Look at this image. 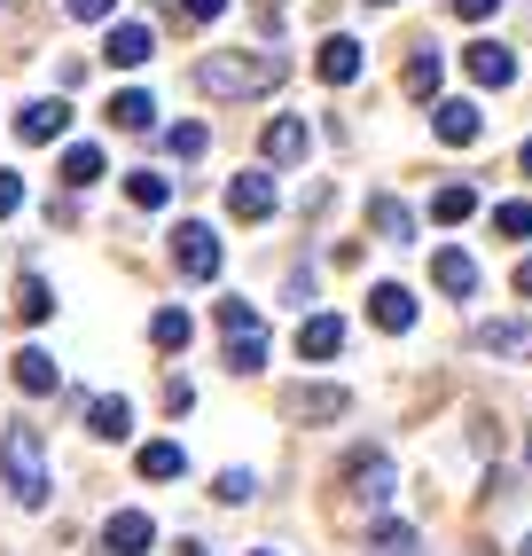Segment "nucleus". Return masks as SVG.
<instances>
[{"label": "nucleus", "mask_w": 532, "mask_h": 556, "mask_svg": "<svg viewBox=\"0 0 532 556\" xmlns=\"http://www.w3.org/2000/svg\"><path fill=\"white\" fill-rule=\"evenodd\" d=\"M227 9H236V0H180V16H188V24H219Z\"/></svg>", "instance_id": "obj_35"}, {"label": "nucleus", "mask_w": 532, "mask_h": 556, "mask_svg": "<svg viewBox=\"0 0 532 556\" xmlns=\"http://www.w3.org/2000/svg\"><path fill=\"white\" fill-rule=\"evenodd\" d=\"M63 377H55V353H40V345H24L16 353V392H31V400H48Z\"/></svg>", "instance_id": "obj_16"}, {"label": "nucleus", "mask_w": 532, "mask_h": 556, "mask_svg": "<svg viewBox=\"0 0 532 556\" xmlns=\"http://www.w3.org/2000/svg\"><path fill=\"white\" fill-rule=\"evenodd\" d=\"M290 79V63L275 55V48H212L204 63H197V94H212V102H251V94H275Z\"/></svg>", "instance_id": "obj_1"}, {"label": "nucleus", "mask_w": 532, "mask_h": 556, "mask_svg": "<svg viewBox=\"0 0 532 556\" xmlns=\"http://www.w3.org/2000/svg\"><path fill=\"white\" fill-rule=\"evenodd\" d=\"M493 228L509 243H532V204H493Z\"/></svg>", "instance_id": "obj_31"}, {"label": "nucleus", "mask_w": 532, "mask_h": 556, "mask_svg": "<svg viewBox=\"0 0 532 556\" xmlns=\"http://www.w3.org/2000/svg\"><path fill=\"white\" fill-rule=\"evenodd\" d=\"M110 126H126V134H149V126H157V102H149L141 87H126V94H110Z\"/></svg>", "instance_id": "obj_19"}, {"label": "nucleus", "mask_w": 532, "mask_h": 556, "mask_svg": "<svg viewBox=\"0 0 532 556\" xmlns=\"http://www.w3.org/2000/svg\"><path fill=\"white\" fill-rule=\"evenodd\" d=\"M0 478H9V494L24 509L48 502V447H40V431H31V424H9V439H0Z\"/></svg>", "instance_id": "obj_2"}, {"label": "nucleus", "mask_w": 532, "mask_h": 556, "mask_svg": "<svg viewBox=\"0 0 532 556\" xmlns=\"http://www.w3.org/2000/svg\"><path fill=\"white\" fill-rule=\"evenodd\" d=\"M134 470H141V478H180V470H188V455L173 447V439H149V447L134 455Z\"/></svg>", "instance_id": "obj_24"}, {"label": "nucleus", "mask_w": 532, "mask_h": 556, "mask_svg": "<svg viewBox=\"0 0 532 556\" xmlns=\"http://www.w3.org/2000/svg\"><path fill=\"white\" fill-rule=\"evenodd\" d=\"M431 219H439V228H463V219H478V189H470V180H446V189L431 197Z\"/></svg>", "instance_id": "obj_18"}, {"label": "nucleus", "mask_w": 532, "mask_h": 556, "mask_svg": "<svg viewBox=\"0 0 532 556\" xmlns=\"http://www.w3.org/2000/svg\"><path fill=\"white\" fill-rule=\"evenodd\" d=\"M509 290H517V299L532 306V258H517V275H509Z\"/></svg>", "instance_id": "obj_39"}, {"label": "nucleus", "mask_w": 532, "mask_h": 556, "mask_svg": "<svg viewBox=\"0 0 532 556\" xmlns=\"http://www.w3.org/2000/svg\"><path fill=\"white\" fill-rule=\"evenodd\" d=\"M493 9H502V0H454V16H463V24H485Z\"/></svg>", "instance_id": "obj_37"}, {"label": "nucleus", "mask_w": 532, "mask_h": 556, "mask_svg": "<svg viewBox=\"0 0 532 556\" xmlns=\"http://www.w3.org/2000/svg\"><path fill=\"white\" fill-rule=\"evenodd\" d=\"M524 180H532V141H524Z\"/></svg>", "instance_id": "obj_41"}, {"label": "nucleus", "mask_w": 532, "mask_h": 556, "mask_svg": "<svg viewBox=\"0 0 532 556\" xmlns=\"http://www.w3.org/2000/svg\"><path fill=\"white\" fill-rule=\"evenodd\" d=\"M524 463H532V439H524Z\"/></svg>", "instance_id": "obj_43"}, {"label": "nucleus", "mask_w": 532, "mask_h": 556, "mask_svg": "<svg viewBox=\"0 0 532 556\" xmlns=\"http://www.w3.org/2000/svg\"><path fill=\"white\" fill-rule=\"evenodd\" d=\"M149 345H157V353H180V345H188V314H180V306H157V314H149Z\"/></svg>", "instance_id": "obj_26"}, {"label": "nucleus", "mask_w": 532, "mask_h": 556, "mask_svg": "<svg viewBox=\"0 0 532 556\" xmlns=\"http://www.w3.org/2000/svg\"><path fill=\"white\" fill-rule=\"evenodd\" d=\"M227 368H236V377L266 368V338H258V329H243V338H227Z\"/></svg>", "instance_id": "obj_29"}, {"label": "nucleus", "mask_w": 532, "mask_h": 556, "mask_svg": "<svg viewBox=\"0 0 532 556\" xmlns=\"http://www.w3.org/2000/svg\"><path fill=\"white\" fill-rule=\"evenodd\" d=\"M431 134L446 141V150H470V141L485 134V118H478V102H439L431 110Z\"/></svg>", "instance_id": "obj_10"}, {"label": "nucleus", "mask_w": 532, "mask_h": 556, "mask_svg": "<svg viewBox=\"0 0 532 556\" xmlns=\"http://www.w3.org/2000/svg\"><path fill=\"white\" fill-rule=\"evenodd\" d=\"M368 321L376 329H415V290L407 282H376L368 290Z\"/></svg>", "instance_id": "obj_12"}, {"label": "nucleus", "mask_w": 532, "mask_h": 556, "mask_svg": "<svg viewBox=\"0 0 532 556\" xmlns=\"http://www.w3.org/2000/svg\"><path fill=\"white\" fill-rule=\"evenodd\" d=\"M524 556H532V533H524Z\"/></svg>", "instance_id": "obj_45"}, {"label": "nucleus", "mask_w": 532, "mask_h": 556, "mask_svg": "<svg viewBox=\"0 0 532 556\" xmlns=\"http://www.w3.org/2000/svg\"><path fill=\"white\" fill-rule=\"evenodd\" d=\"M219 321H227V338H243V329H258L251 299H219Z\"/></svg>", "instance_id": "obj_34"}, {"label": "nucleus", "mask_w": 532, "mask_h": 556, "mask_svg": "<svg viewBox=\"0 0 532 556\" xmlns=\"http://www.w3.org/2000/svg\"><path fill=\"white\" fill-rule=\"evenodd\" d=\"M345 407H353L345 384H290L282 392V416H297V424H337Z\"/></svg>", "instance_id": "obj_4"}, {"label": "nucleus", "mask_w": 532, "mask_h": 556, "mask_svg": "<svg viewBox=\"0 0 532 556\" xmlns=\"http://www.w3.org/2000/svg\"><path fill=\"white\" fill-rule=\"evenodd\" d=\"M258 9H290V0H258Z\"/></svg>", "instance_id": "obj_42"}, {"label": "nucleus", "mask_w": 532, "mask_h": 556, "mask_svg": "<svg viewBox=\"0 0 532 556\" xmlns=\"http://www.w3.org/2000/svg\"><path fill=\"white\" fill-rule=\"evenodd\" d=\"M173 556H204V548H197V541H180V548H173Z\"/></svg>", "instance_id": "obj_40"}, {"label": "nucleus", "mask_w": 532, "mask_h": 556, "mask_svg": "<svg viewBox=\"0 0 532 556\" xmlns=\"http://www.w3.org/2000/svg\"><path fill=\"white\" fill-rule=\"evenodd\" d=\"M87 431H94V439H126V431H134V407H126L118 392H102V400L87 407Z\"/></svg>", "instance_id": "obj_20"}, {"label": "nucleus", "mask_w": 532, "mask_h": 556, "mask_svg": "<svg viewBox=\"0 0 532 556\" xmlns=\"http://www.w3.org/2000/svg\"><path fill=\"white\" fill-rule=\"evenodd\" d=\"M314 71H321L329 87H353L360 79V40H353V31H329L321 55H314Z\"/></svg>", "instance_id": "obj_9"}, {"label": "nucleus", "mask_w": 532, "mask_h": 556, "mask_svg": "<svg viewBox=\"0 0 532 556\" xmlns=\"http://www.w3.org/2000/svg\"><path fill=\"white\" fill-rule=\"evenodd\" d=\"M431 282L446 290V299H470V290H478V258H470L463 243H446V251H431Z\"/></svg>", "instance_id": "obj_8"}, {"label": "nucleus", "mask_w": 532, "mask_h": 556, "mask_svg": "<svg viewBox=\"0 0 532 556\" xmlns=\"http://www.w3.org/2000/svg\"><path fill=\"white\" fill-rule=\"evenodd\" d=\"M102 55L118 63V71H141L149 55H157V40H149V24H110V40H102Z\"/></svg>", "instance_id": "obj_14"}, {"label": "nucleus", "mask_w": 532, "mask_h": 556, "mask_svg": "<svg viewBox=\"0 0 532 556\" xmlns=\"http://www.w3.org/2000/svg\"><path fill=\"white\" fill-rule=\"evenodd\" d=\"M16 314H24V321H48V314H55V290H48L40 275H24V282H16Z\"/></svg>", "instance_id": "obj_28"}, {"label": "nucleus", "mask_w": 532, "mask_h": 556, "mask_svg": "<svg viewBox=\"0 0 532 556\" xmlns=\"http://www.w3.org/2000/svg\"><path fill=\"white\" fill-rule=\"evenodd\" d=\"M227 212H236V219H266V212H275V173H236V180H227Z\"/></svg>", "instance_id": "obj_11"}, {"label": "nucleus", "mask_w": 532, "mask_h": 556, "mask_svg": "<svg viewBox=\"0 0 532 556\" xmlns=\"http://www.w3.org/2000/svg\"><path fill=\"white\" fill-rule=\"evenodd\" d=\"M212 494H219V502H251V494H258V478H251V470H219V486H212Z\"/></svg>", "instance_id": "obj_33"}, {"label": "nucleus", "mask_w": 532, "mask_h": 556, "mask_svg": "<svg viewBox=\"0 0 532 556\" xmlns=\"http://www.w3.org/2000/svg\"><path fill=\"white\" fill-rule=\"evenodd\" d=\"M63 134H71V102L48 94V102H24L16 110V141H63Z\"/></svg>", "instance_id": "obj_7"}, {"label": "nucleus", "mask_w": 532, "mask_h": 556, "mask_svg": "<svg viewBox=\"0 0 532 556\" xmlns=\"http://www.w3.org/2000/svg\"><path fill=\"white\" fill-rule=\"evenodd\" d=\"M400 94H407V102H431V94H439V55H431V48H423V55H407Z\"/></svg>", "instance_id": "obj_23"}, {"label": "nucleus", "mask_w": 532, "mask_h": 556, "mask_svg": "<svg viewBox=\"0 0 532 556\" xmlns=\"http://www.w3.org/2000/svg\"><path fill=\"white\" fill-rule=\"evenodd\" d=\"M173 267L188 282H212L219 275V236L204 228V219H180V228H173Z\"/></svg>", "instance_id": "obj_3"}, {"label": "nucleus", "mask_w": 532, "mask_h": 556, "mask_svg": "<svg viewBox=\"0 0 532 556\" xmlns=\"http://www.w3.org/2000/svg\"><path fill=\"white\" fill-rule=\"evenodd\" d=\"M376 556H423V541H415V526L384 517V526H376Z\"/></svg>", "instance_id": "obj_30"}, {"label": "nucleus", "mask_w": 532, "mask_h": 556, "mask_svg": "<svg viewBox=\"0 0 532 556\" xmlns=\"http://www.w3.org/2000/svg\"><path fill=\"white\" fill-rule=\"evenodd\" d=\"M251 556H275V548H251Z\"/></svg>", "instance_id": "obj_44"}, {"label": "nucleus", "mask_w": 532, "mask_h": 556, "mask_svg": "<svg viewBox=\"0 0 532 556\" xmlns=\"http://www.w3.org/2000/svg\"><path fill=\"white\" fill-rule=\"evenodd\" d=\"M470 345L478 353H532V321H485Z\"/></svg>", "instance_id": "obj_22"}, {"label": "nucleus", "mask_w": 532, "mask_h": 556, "mask_svg": "<svg viewBox=\"0 0 532 556\" xmlns=\"http://www.w3.org/2000/svg\"><path fill=\"white\" fill-rule=\"evenodd\" d=\"M63 180H71V189H94V180H102V150H94V141H71V150H63Z\"/></svg>", "instance_id": "obj_25"}, {"label": "nucleus", "mask_w": 532, "mask_h": 556, "mask_svg": "<svg viewBox=\"0 0 532 556\" xmlns=\"http://www.w3.org/2000/svg\"><path fill=\"white\" fill-rule=\"evenodd\" d=\"M157 548V526H149V509H118L102 526V556H149Z\"/></svg>", "instance_id": "obj_6"}, {"label": "nucleus", "mask_w": 532, "mask_h": 556, "mask_svg": "<svg viewBox=\"0 0 532 556\" xmlns=\"http://www.w3.org/2000/svg\"><path fill=\"white\" fill-rule=\"evenodd\" d=\"M204 141H212V134L188 118V126H173V134H165V150H173V157H204Z\"/></svg>", "instance_id": "obj_32"}, {"label": "nucleus", "mask_w": 532, "mask_h": 556, "mask_svg": "<svg viewBox=\"0 0 532 556\" xmlns=\"http://www.w3.org/2000/svg\"><path fill=\"white\" fill-rule=\"evenodd\" d=\"M463 63H470V79H478V87H509V79H517V55H509L502 40H478Z\"/></svg>", "instance_id": "obj_15"}, {"label": "nucleus", "mask_w": 532, "mask_h": 556, "mask_svg": "<svg viewBox=\"0 0 532 556\" xmlns=\"http://www.w3.org/2000/svg\"><path fill=\"white\" fill-rule=\"evenodd\" d=\"M63 9H71V16H79V24H102L110 9H118V0H63Z\"/></svg>", "instance_id": "obj_36"}, {"label": "nucleus", "mask_w": 532, "mask_h": 556, "mask_svg": "<svg viewBox=\"0 0 532 556\" xmlns=\"http://www.w3.org/2000/svg\"><path fill=\"white\" fill-rule=\"evenodd\" d=\"M345 494L368 502V509H384V494H392V455H384V447H360V455L345 463Z\"/></svg>", "instance_id": "obj_5"}, {"label": "nucleus", "mask_w": 532, "mask_h": 556, "mask_svg": "<svg viewBox=\"0 0 532 556\" xmlns=\"http://www.w3.org/2000/svg\"><path fill=\"white\" fill-rule=\"evenodd\" d=\"M376 9H392V0H376Z\"/></svg>", "instance_id": "obj_46"}, {"label": "nucleus", "mask_w": 532, "mask_h": 556, "mask_svg": "<svg viewBox=\"0 0 532 556\" xmlns=\"http://www.w3.org/2000/svg\"><path fill=\"white\" fill-rule=\"evenodd\" d=\"M368 228L384 236V243H407V236H415V212H407L400 197H376V204H368Z\"/></svg>", "instance_id": "obj_21"}, {"label": "nucleus", "mask_w": 532, "mask_h": 556, "mask_svg": "<svg viewBox=\"0 0 532 556\" xmlns=\"http://www.w3.org/2000/svg\"><path fill=\"white\" fill-rule=\"evenodd\" d=\"M258 150H266V165H297V157H306V126H297V118H275V126L258 134Z\"/></svg>", "instance_id": "obj_17"}, {"label": "nucleus", "mask_w": 532, "mask_h": 556, "mask_svg": "<svg viewBox=\"0 0 532 556\" xmlns=\"http://www.w3.org/2000/svg\"><path fill=\"white\" fill-rule=\"evenodd\" d=\"M126 197H134L141 212H165V204H173V180H165V173H149V165H141V173L126 180Z\"/></svg>", "instance_id": "obj_27"}, {"label": "nucleus", "mask_w": 532, "mask_h": 556, "mask_svg": "<svg viewBox=\"0 0 532 556\" xmlns=\"http://www.w3.org/2000/svg\"><path fill=\"white\" fill-rule=\"evenodd\" d=\"M16 204H24V180H16V173H0V219H9Z\"/></svg>", "instance_id": "obj_38"}, {"label": "nucleus", "mask_w": 532, "mask_h": 556, "mask_svg": "<svg viewBox=\"0 0 532 556\" xmlns=\"http://www.w3.org/2000/svg\"><path fill=\"white\" fill-rule=\"evenodd\" d=\"M345 353V321L337 314H306V329H297V361H337Z\"/></svg>", "instance_id": "obj_13"}]
</instances>
